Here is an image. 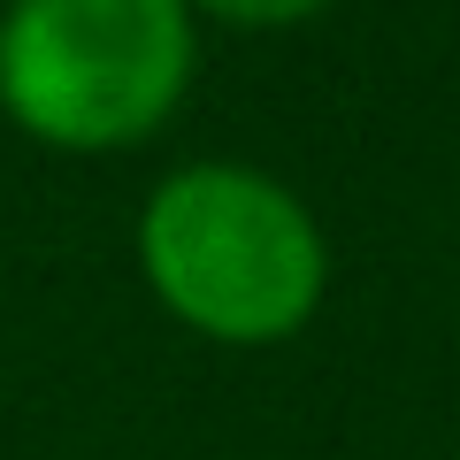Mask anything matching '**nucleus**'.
<instances>
[{
  "label": "nucleus",
  "instance_id": "obj_1",
  "mask_svg": "<svg viewBox=\"0 0 460 460\" xmlns=\"http://www.w3.org/2000/svg\"><path fill=\"white\" fill-rule=\"evenodd\" d=\"M138 269L184 330L277 345L323 307L330 246L307 199L246 162H184L146 192Z\"/></svg>",
  "mask_w": 460,
  "mask_h": 460
},
{
  "label": "nucleus",
  "instance_id": "obj_2",
  "mask_svg": "<svg viewBox=\"0 0 460 460\" xmlns=\"http://www.w3.org/2000/svg\"><path fill=\"white\" fill-rule=\"evenodd\" d=\"M199 39L184 0H8L0 108L62 154L154 138L192 84Z\"/></svg>",
  "mask_w": 460,
  "mask_h": 460
},
{
  "label": "nucleus",
  "instance_id": "obj_3",
  "mask_svg": "<svg viewBox=\"0 0 460 460\" xmlns=\"http://www.w3.org/2000/svg\"><path fill=\"white\" fill-rule=\"evenodd\" d=\"M184 8H208L223 23H246V31H284V23H307L323 16L330 0H184Z\"/></svg>",
  "mask_w": 460,
  "mask_h": 460
}]
</instances>
